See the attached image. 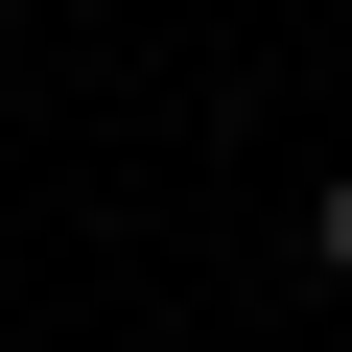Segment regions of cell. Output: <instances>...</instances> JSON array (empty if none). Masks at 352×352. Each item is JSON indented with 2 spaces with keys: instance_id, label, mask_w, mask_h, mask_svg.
Returning <instances> with one entry per match:
<instances>
[{
  "instance_id": "1",
  "label": "cell",
  "mask_w": 352,
  "mask_h": 352,
  "mask_svg": "<svg viewBox=\"0 0 352 352\" xmlns=\"http://www.w3.org/2000/svg\"><path fill=\"white\" fill-rule=\"evenodd\" d=\"M305 258H329V282H352V164H329V188H305Z\"/></svg>"
}]
</instances>
